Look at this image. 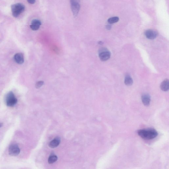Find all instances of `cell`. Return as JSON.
Masks as SVG:
<instances>
[{"label": "cell", "mask_w": 169, "mask_h": 169, "mask_svg": "<svg viewBox=\"0 0 169 169\" xmlns=\"http://www.w3.org/2000/svg\"><path fill=\"white\" fill-rule=\"evenodd\" d=\"M138 135L142 138L146 140H151L157 137V131L153 128L140 129L138 132Z\"/></svg>", "instance_id": "6da1fadb"}, {"label": "cell", "mask_w": 169, "mask_h": 169, "mask_svg": "<svg viewBox=\"0 0 169 169\" xmlns=\"http://www.w3.org/2000/svg\"><path fill=\"white\" fill-rule=\"evenodd\" d=\"M11 10L13 16L15 18L18 17L25 10V7L21 3H18L12 5Z\"/></svg>", "instance_id": "7a4b0ae2"}, {"label": "cell", "mask_w": 169, "mask_h": 169, "mask_svg": "<svg viewBox=\"0 0 169 169\" xmlns=\"http://www.w3.org/2000/svg\"><path fill=\"white\" fill-rule=\"evenodd\" d=\"M18 102L14 93L12 92H10L6 95L5 98V102L6 106L8 107H12L15 106Z\"/></svg>", "instance_id": "3957f363"}, {"label": "cell", "mask_w": 169, "mask_h": 169, "mask_svg": "<svg viewBox=\"0 0 169 169\" xmlns=\"http://www.w3.org/2000/svg\"><path fill=\"white\" fill-rule=\"evenodd\" d=\"M111 56V53L106 49H100L99 52V57L101 61H106L109 59Z\"/></svg>", "instance_id": "277c9868"}, {"label": "cell", "mask_w": 169, "mask_h": 169, "mask_svg": "<svg viewBox=\"0 0 169 169\" xmlns=\"http://www.w3.org/2000/svg\"><path fill=\"white\" fill-rule=\"evenodd\" d=\"M8 152L9 155L11 156H17L20 153V149L17 145L14 144L9 147Z\"/></svg>", "instance_id": "5b68a950"}, {"label": "cell", "mask_w": 169, "mask_h": 169, "mask_svg": "<svg viewBox=\"0 0 169 169\" xmlns=\"http://www.w3.org/2000/svg\"><path fill=\"white\" fill-rule=\"evenodd\" d=\"M70 3L71 8L73 14L74 16H77L78 14L80 9V2H72Z\"/></svg>", "instance_id": "8992f818"}, {"label": "cell", "mask_w": 169, "mask_h": 169, "mask_svg": "<svg viewBox=\"0 0 169 169\" xmlns=\"http://www.w3.org/2000/svg\"><path fill=\"white\" fill-rule=\"evenodd\" d=\"M145 36L148 39L153 40L156 38L158 35L157 31L152 29H148L145 32Z\"/></svg>", "instance_id": "52a82bcc"}, {"label": "cell", "mask_w": 169, "mask_h": 169, "mask_svg": "<svg viewBox=\"0 0 169 169\" xmlns=\"http://www.w3.org/2000/svg\"><path fill=\"white\" fill-rule=\"evenodd\" d=\"M41 25V22L40 20L37 19H34L31 22L30 28L32 30L35 31L38 30Z\"/></svg>", "instance_id": "ba28073f"}, {"label": "cell", "mask_w": 169, "mask_h": 169, "mask_svg": "<svg viewBox=\"0 0 169 169\" xmlns=\"http://www.w3.org/2000/svg\"><path fill=\"white\" fill-rule=\"evenodd\" d=\"M14 60L17 63L19 64H22L24 63V55L21 53L16 54L14 56Z\"/></svg>", "instance_id": "9c48e42d"}, {"label": "cell", "mask_w": 169, "mask_h": 169, "mask_svg": "<svg viewBox=\"0 0 169 169\" xmlns=\"http://www.w3.org/2000/svg\"><path fill=\"white\" fill-rule=\"evenodd\" d=\"M142 102L145 106H148L150 105L151 101L150 96L148 94H144L142 96Z\"/></svg>", "instance_id": "30bf717a"}, {"label": "cell", "mask_w": 169, "mask_h": 169, "mask_svg": "<svg viewBox=\"0 0 169 169\" xmlns=\"http://www.w3.org/2000/svg\"><path fill=\"white\" fill-rule=\"evenodd\" d=\"M60 142H61V140L60 138L56 137L49 143V145L51 148H56L60 144Z\"/></svg>", "instance_id": "8fae6325"}, {"label": "cell", "mask_w": 169, "mask_h": 169, "mask_svg": "<svg viewBox=\"0 0 169 169\" xmlns=\"http://www.w3.org/2000/svg\"><path fill=\"white\" fill-rule=\"evenodd\" d=\"M160 88L163 91L166 92L169 90V81L168 79H166L163 81L161 84Z\"/></svg>", "instance_id": "7c38bea8"}, {"label": "cell", "mask_w": 169, "mask_h": 169, "mask_svg": "<svg viewBox=\"0 0 169 169\" xmlns=\"http://www.w3.org/2000/svg\"><path fill=\"white\" fill-rule=\"evenodd\" d=\"M133 79L129 75H127L125 79V83L127 86H130L133 84Z\"/></svg>", "instance_id": "4fadbf2b"}, {"label": "cell", "mask_w": 169, "mask_h": 169, "mask_svg": "<svg viewBox=\"0 0 169 169\" xmlns=\"http://www.w3.org/2000/svg\"><path fill=\"white\" fill-rule=\"evenodd\" d=\"M57 156L56 155H50L49 158L48 160V162L49 164H53L54 162H56L57 161Z\"/></svg>", "instance_id": "5bb4252c"}, {"label": "cell", "mask_w": 169, "mask_h": 169, "mask_svg": "<svg viewBox=\"0 0 169 169\" xmlns=\"http://www.w3.org/2000/svg\"><path fill=\"white\" fill-rule=\"evenodd\" d=\"M119 20V18L117 17H112L110 18L108 20V22L110 24H114L118 22Z\"/></svg>", "instance_id": "9a60e30c"}, {"label": "cell", "mask_w": 169, "mask_h": 169, "mask_svg": "<svg viewBox=\"0 0 169 169\" xmlns=\"http://www.w3.org/2000/svg\"><path fill=\"white\" fill-rule=\"evenodd\" d=\"M44 82L43 81H39L37 82L36 83L35 88L37 89H39L40 88V87H42V85L44 84Z\"/></svg>", "instance_id": "2e32d148"}, {"label": "cell", "mask_w": 169, "mask_h": 169, "mask_svg": "<svg viewBox=\"0 0 169 169\" xmlns=\"http://www.w3.org/2000/svg\"><path fill=\"white\" fill-rule=\"evenodd\" d=\"M29 3L31 4H34L35 2V0H27Z\"/></svg>", "instance_id": "e0dca14e"}, {"label": "cell", "mask_w": 169, "mask_h": 169, "mask_svg": "<svg viewBox=\"0 0 169 169\" xmlns=\"http://www.w3.org/2000/svg\"><path fill=\"white\" fill-rule=\"evenodd\" d=\"M80 0H70V2H80Z\"/></svg>", "instance_id": "ac0fdd59"}, {"label": "cell", "mask_w": 169, "mask_h": 169, "mask_svg": "<svg viewBox=\"0 0 169 169\" xmlns=\"http://www.w3.org/2000/svg\"><path fill=\"white\" fill-rule=\"evenodd\" d=\"M106 28L108 29H111V27L109 25H108L106 26Z\"/></svg>", "instance_id": "d6986e66"}, {"label": "cell", "mask_w": 169, "mask_h": 169, "mask_svg": "<svg viewBox=\"0 0 169 169\" xmlns=\"http://www.w3.org/2000/svg\"><path fill=\"white\" fill-rule=\"evenodd\" d=\"M3 124L2 123H0V128L2 127L3 126Z\"/></svg>", "instance_id": "ffe728a7"}, {"label": "cell", "mask_w": 169, "mask_h": 169, "mask_svg": "<svg viewBox=\"0 0 169 169\" xmlns=\"http://www.w3.org/2000/svg\"><path fill=\"white\" fill-rule=\"evenodd\" d=\"M99 44L100 45H102V44H103V43H102V41H99Z\"/></svg>", "instance_id": "44dd1931"}]
</instances>
